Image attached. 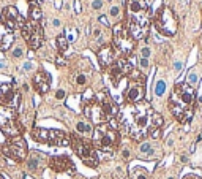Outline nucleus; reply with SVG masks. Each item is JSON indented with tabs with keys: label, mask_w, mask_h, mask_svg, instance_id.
Masks as SVG:
<instances>
[{
	"label": "nucleus",
	"mask_w": 202,
	"mask_h": 179,
	"mask_svg": "<svg viewBox=\"0 0 202 179\" xmlns=\"http://www.w3.org/2000/svg\"><path fill=\"white\" fill-rule=\"evenodd\" d=\"M92 35H93V38H96L98 41H101V43H103V37H104L103 29H100V27H95L93 32H92Z\"/></svg>",
	"instance_id": "obj_28"
},
{
	"label": "nucleus",
	"mask_w": 202,
	"mask_h": 179,
	"mask_svg": "<svg viewBox=\"0 0 202 179\" xmlns=\"http://www.w3.org/2000/svg\"><path fill=\"white\" fill-rule=\"evenodd\" d=\"M185 179H200L199 176H194V174H188V176H185Z\"/></svg>",
	"instance_id": "obj_41"
},
{
	"label": "nucleus",
	"mask_w": 202,
	"mask_h": 179,
	"mask_svg": "<svg viewBox=\"0 0 202 179\" xmlns=\"http://www.w3.org/2000/svg\"><path fill=\"white\" fill-rule=\"evenodd\" d=\"M19 101H21V95L18 89L14 87V84L5 82V84L0 86V105L2 106L16 109L19 106Z\"/></svg>",
	"instance_id": "obj_14"
},
{
	"label": "nucleus",
	"mask_w": 202,
	"mask_h": 179,
	"mask_svg": "<svg viewBox=\"0 0 202 179\" xmlns=\"http://www.w3.org/2000/svg\"><path fill=\"white\" fill-rule=\"evenodd\" d=\"M164 92H166V82L163 79H158L155 84V95L156 97H163Z\"/></svg>",
	"instance_id": "obj_26"
},
{
	"label": "nucleus",
	"mask_w": 202,
	"mask_h": 179,
	"mask_svg": "<svg viewBox=\"0 0 202 179\" xmlns=\"http://www.w3.org/2000/svg\"><path fill=\"white\" fill-rule=\"evenodd\" d=\"M0 179H5V177H3V176H2V174H0Z\"/></svg>",
	"instance_id": "obj_45"
},
{
	"label": "nucleus",
	"mask_w": 202,
	"mask_h": 179,
	"mask_svg": "<svg viewBox=\"0 0 202 179\" xmlns=\"http://www.w3.org/2000/svg\"><path fill=\"white\" fill-rule=\"evenodd\" d=\"M136 179H147V177H145L144 173H141V174H137V176H136Z\"/></svg>",
	"instance_id": "obj_43"
},
{
	"label": "nucleus",
	"mask_w": 202,
	"mask_h": 179,
	"mask_svg": "<svg viewBox=\"0 0 202 179\" xmlns=\"http://www.w3.org/2000/svg\"><path fill=\"white\" fill-rule=\"evenodd\" d=\"M41 16H43V13H41L40 5H38L37 2H33V0H32L30 5H29V18H30L32 21H38V22H40Z\"/></svg>",
	"instance_id": "obj_22"
},
{
	"label": "nucleus",
	"mask_w": 202,
	"mask_h": 179,
	"mask_svg": "<svg viewBox=\"0 0 202 179\" xmlns=\"http://www.w3.org/2000/svg\"><path fill=\"white\" fill-rule=\"evenodd\" d=\"M14 40H16L14 30L10 29L6 24L0 22V51H3V52L10 51L13 43H14Z\"/></svg>",
	"instance_id": "obj_18"
},
{
	"label": "nucleus",
	"mask_w": 202,
	"mask_h": 179,
	"mask_svg": "<svg viewBox=\"0 0 202 179\" xmlns=\"http://www.w3.org/2000/svg\"><path fill=\"white\" fill-rule=\"evenodd\" d=\"M69 144H71L73 151L76 152V155L79 157V159L84 162L85 165H88V167H98V155H96V151L93 148V144L81 138L79 135H71L69 136Z\"/></svg>",
	"instance_id": "obj_7"
},
{
	"label": "nucleus",
	"mask_w": 202,
	"mask_h": 179,
	"mask_svg": "<svg viewBox=\"0 0 202 179\" xmlns=\"http://www.w3.org/2000/svg\"><path fill=\"white\" fill-rule=\"evenodd\" d=\"M24 70H32V68H33V65H32V62H27V64H24Z\"/></svg>",
	"instance_id": "obj_38"
},
{
	"label": "nucleus",
	"mask_w": 202,
	"mask_h": 179,
	"mask_svg": "<svg viewBox=\"0 0 202 179\" xmlns=\"http://www.w3.org/2000/svg\"><path fill=\"white\" fill-rule=\"evenodd\" d=\"M134 40L130 35L128 27L125 22H118L112 29V46L117 48L123 56H130L134 49Z\"/></svg>",
	"instance_id": "obj_8"
},
{
	"label": "nucleus",
	"mask_w": 202,
	"mask_h": 179,
	"mask_svg": "<svg viewBox=\"0 0 202 179\" xmlns=\"http://www.w3.org/2000/svg\"><path fill=\"white\" fill-rule=\"evenodd\" d=\"M101 6H103V2H101V0H95V2L92 3V8H93V10H100Z\"/></svg>",
	"instance_id": "obj_36"
},
{
	"label": "nucleus",
	"mask_w": 202,
	"mask_h": 179,
	"mask_svg": "<svg viewBox=\"0 0 202 179\" xmlns=\"http://www.w3.org/2000/svg\"><path fill=\"white\" fill-rule=\"evenodd\" d=\"M55 43H57V48H59V51L60 52H65L66 49H68V40H66V37L63 35V33H60V35L57 37V40H55Z\"/></svg>",
	"instance_id": "obj_24"
},
{
	"label": "nucleus",
	"mask_w": 202,
	"mask_h": 179,
	"mask_svg": "<svg viewBox=\"0 0 202 179\" xmlns=\"http://www.w3.org/2000/svg\"><path fill=\"white\" fill-rule=\"evenodd\" d=\"M76 132L81 133V135H90V133H93V130H92V125H90V122L79 121L78 124H76Z\"/></svg>",
	"instance_id": "obj_23"
},
{
	"label": "nucleus",
	"mask_w": 202,
	"mask_h": 179,
	"mask_svg": "<svg viewBox=\"0 0 202 179\" xmlns=\"http://www.w3.org/2000/svg\"><path fill=\"white\" fill-rule=\"evenodd\" d=\"M139 151H141V155L144 157V159H152V155H153L152 152H153V151H152V144L150 143H142Z\"/></svg>",
	"instance_id": "obj_25"
},
{
	"label": "nucleus",
	"mask_w": 202,
	"mask_h": 179,
	"mask_svg": "<svg viewBox=\"0 0 202 179\" xmlns=\"http://www.w3.org/2000/svg\"><path fill=\"white\" fill-rule=\"evenodd\" d=\"M38 168V160H37V157H33V159L29 160V170H37Z\"/></svg>",
	"instance_id": "obj_30"
},
{
	"label": "nucleus",
	"mask_w": 202,
	"mask_h": 179,
	"mask_svg": "<svg viewBox=\"0 0 202 179\" xmlns=\"http://www.w3.org/2000/svg\"><path fill=\"white\" fill-rule=\"evenodd\" d=\"M21 33H22V38L25 40L27 46L30 48V51H35L43 45V40H44V32H43V27L38 21H25V24L22 25L21 29Z\"/></svg>",
	"instance_id": "obj_11"
},
{
	"label": "nucleus",
	"mask_w": 202,
	"mask_h": 179,
	"mask_svg": "<svg viewBox=\"0 0 202 179\" xmlns=\"http://www.w3.org/2000/svg\"><path fill=\"white\" fill-rule=\"evenodd\" d=\"M55 97H57L59 100H62V98L65 97V91H62V89H60V91H57V94H55Z\"/></svg>",
	"instance_id": "obj_37"
},
{
	"label": "nucleus",
	"mask_w": 202,
	"mask_h": 179,
	"mask_svg": "<svg viewBox=\"0 0 202 179\" xmlns=\"http://www.w3.org/2000/svg\"><path fill=\"white\" fill-rule=\"evenodd\" d=\"M150 54H152V51H150V48H147V46L141 49V56H142L144 59H149V57H150Z\"/></svg>",
	"instance_id": "obj_33"
},
{
	"label": "nucleus",
	"mask_w": 202,
	"mask_h": 179,
	"mask_svg": "<svg viewBox=\"0 0 202 179\" xmlns=\"http://www.w3.org/2000/svg\"><path fill=\"white\" fill-rule=\"evenodd\" d=\"M139 65H141L142 70H147V68H149V59L141 57V59H139Z\"/></svg>",
	"instance_id": "obj_34"
},
{
	"label": "nucleus",
	"mask_w": 202,
	"mask_h": 179,
	"mask_svg": "<svg viewBox=\"0 0 202 179\" xmlns=\"http://www.w3.org/2000/svg\"><path fill=\"white\" fill-rule=\"evenodd\" d=\"M98 62L101 68H111V65L115 62V49L112 45H104L98 51Z\"/></svg>",
	"instance_id": "obj_19"
},
{
	"label": "nucleus",
	"mask_w": 202,
	"mask_h": 179,
	"mask_svg": "<svg viewBox=\"0 0 202 179\" xmlns=\"http://www.w3.org/2000/svg\"><path fill=\"white\" fill-rule=\"evenodd\" d=\"M145 95V78L139 71H131L128 81V87L125 91V101L130 105H134L144 100Z\"/></svg>",
	"instance_id": "obj_10"
},
{
	"label": "nucleus",
	"mask_w": 202,
	"mask_h": 179,
	"mask_svg": "<svg viewBox=\"0 0 202 179\" xmlns=\"http://www.w3.org/2000/svg\"><path fill=\"white\" fill-rule=\"evenodd\" d=\"M33 87H35V91H37L38 94H46L47 91H49V87H51V76L46 71L40 70L33 76Z\"/></svg>",
	"instance_id": "obj_20"
},
{
	"label": "nucleus",
	"mask_w": 202,
	"mask_h": 179,
	"mask_svg": "<svg viewBox=\"0 0 202 179\" xmlns=\"http://www.w3.org/2000/svg\"><path fill=\"white\" fill-rule=\"evenodd\" d=\"M98 21H100V22H103L104 25H109V22L106 21V16H100V18H98Z\"/></svg>",
	"instance_id": "obj_39"
},
{
	"label": "nucleus",
	"mask_w": 202,
	"mask_h": 179,
	"mask_svg": "<svg viewBox=\"0 0 202 179\" xmlns=\"http://www.w3.org/2000/svg\"><path fill=\"white\" fill-rule=\"evenodd\" d=\"M49 167L51 170L57 171V173H74V165L73 162L68 159L65 155H55V157H51L49 160Z\"/></svg>",
	"instance_id": "obj_17"
},
{
	"label": "nucleus",
	"mask_w": 202,
	"mask_h": 179,
	"mask_svg": "<svg viewBox=\"0 0 202 179\" xmlns=\"http://www.w3.org/2000/svg\"><path fill=\"white\" fill-rule=\"evenodd\" d=\"M2 22L6 24L10 29L16 30V29H22V25L25 24V19L21 16L16 6H6L2 11Z\"/></svg>",
	"instance_id": "obj_15"
},
{
	"label": "nucleus",
	"mask_w": 202,
	"mask_h": 179,
	"mask_svg": "<svg viewBox=\"0 0 202 179\" xmlns=\"http://www.w3.org/2000/svg\"><path fill=\"white\" fill-rule=\"evenodd\" d=\"M118 141H120V136L112 124H101V125L95 127L92 138V144L95 149L101 151V152H112L118 148Z\"/></svg>",
	"instance_id": "obj_5"
},
{
	"label": "nucleus",
	"mask_w": 202,
	"mask_h": 179,
	"mask_svg": "<svg viewBox=\"0 0 202 179\" xmlns=\"http://www.w3.org/2000/svg\"><path fill=\"white\" fill-rule=\"evenodd\" d=\"M85 81H87L85 75H78V76H76V84H79V86H84V84H85Z\"/></svg>",
	"instance_id": "obj_31"
},
{
	"label": "nucleus",
	"mask_w": 202,
	"mask_h": 179,
	"mask_svg": "<svg viewBox=\"0 0 202 179\" xmlns=\"http://www.w3.org/2000/svg\"><path fill=\"white\" fill-rule=\"evenodd\" d=\"M118 111L120 109H118L117 103L111 98V95L106 91H103L96 97H92L84 105V114L95 125L109 124L114 118L118 116Z\"/></svg>",
	"instance_id": "obj_3"
},
{
	"label": "nucleus",
	"mask_w": 202,
	"mask_h": 179,
	"mask_svg": "<svg viewBox=\"0 0 202 179\" xmlns=\"http://www.w3.org/2000/svg\"><path fill=\"white\" fill-rule=\"evenodd\" d=\"M0 130L8 138H14V136L21 135L22 128H21V124L18 121L16 109L0 106Z\"/></svg>",
	"instance_id": "obj_9"
},
{
	"label": "nucleus",
	"mask_w": 202,
	"mask_h": 179,
	"mask_svg": "<svg viewBox=\"0 0 202 179\" xmlns=\"http://www.w3.org/2000/svg\"><path fill=\"white\" fill-rule=\"evenodd\" d=\"M182 68H183V62L182 60H177L175 64H174V71H175V73H178Z\"/></svg>",
	"instance_id": "obj_35"
},
{
	"label": "nucleus",
	"mask_w": 202,
	"mask_h": 179,
	"mask_svg": "<svg viewBox=\"0 0 202 179\" xmlns=\"http://www.w3.org/2000/svg\"><path fill=\"white\" fill-rule=\"evenodd\" d=\"M2 154L14 162H24L27 157V143L22 136H14L10 138L2 146Z\"/></svg>",
	"instance_id": "obj_13"
},
{
	"label": "nucleus",
	"mask_w": 202,
	"mask_h": 179,
	"mask_svg": "<svg viewBox=\"0 0 202 179\" xmlns=\"http://www.w3.org/2000/svg\"><path fill=\"white\" fill-rule=\"evenodd\" d=\"M22 54H24V51H22V48H14L13 49V57H16V59H19V57H22Z\"/></svg>",
	"instance_id": "obj_32"
},
{
	"label": "nucleus",
	"mask_w": 202,
	"mask_h": 179,
	"mask_svg": "<svg viewBox=\"0 0 202 179\" xmlns=\"http://www.w3.org/2000/svg\"><path fill=\"white\" fill-rule=\"evenodd\" d=\"M109 13H111V16H112V18H118V16H120V6H118V5H112Z\"/></svg>",
	"instance_id": "obj_29"
},
{
	"label": "nucleus",
	"mask_w": 202,
	"mask_h": 179,
	"mask_svg": "<svg viewBox=\"0 0 202 179\" xmlns=\"http://www.w3.org/2000/svg\"><path fill=\"white\" fill-rule=\"evenodd\" d=\"M202 76V65H197V67H193L190 73H188V78H186V84H190L191 87L197 86V82Z\"/></svg>",
	"instance_id": "obj_21"
},
{
	"label": "nucleus",
	"mask_w": 202,
	"mask_h": 179,
	"mask_svg": "<svg viewBox=\"0 0 202 179\" xmlns=\"http://www.w3.org/2000/svg\"><path fill=\"white\" fill-rule=\"evenodd\" d=\"M131 71H133V65L130 64V60H127V59H117L114 64L111 65V78H112L114 86H117L122 78L131 75Z\"/></svg>",
	"instance_id": "obj_16"
},
{
	"label": "nucleus",
	"mask_w": 202,
	"mask_h": 179,
	"mask_svg": "<svg viewBox=\"0 0 202 179\" xmlns=\"http://www.w3.org/2000/svg\"><path fill=\"white\" fill-rule=\"evenodd\" d=\"M0 68H5V64H0Z\"/></svg>",
	"instance_id": "obj_44"
},
{
	"label": "nucleus",
	"mask_w": 202,
	"mask_h": 179,
	"mask_svg": "<svg viewBox=\"0 0 202 179\" xmlns=\"http://www.w3.org/2000/svg\"><path fill=\"white\" fill-rule=\"evenodd\" d=\"M65 37H66V40H68V43H71V41H74L76 38H78V30H74V29H68Z\"/></svg>",
	"instance_id": "obj_27"
},
{
	"label": "nucleus",
	"mask_w": 202,
	"mask_h": 179,
	"mask_svg": "<svg viewBox=\"0 0 202 179\" xmlns=\"http://www.w3.org/2000/svg\"><path fill=\"white\" fill-rule=\"evenodd\" d=\"M122 155H123V159H130V151H128V149H125L123 152H122Z\"/></svg>",
	"instance_id": "obj_40"
},
{
	"label": "nucleus",
	"mask_w": 202,
	"mask_h": 179,
	"mask_svg": "<svg viewBox=\"0 0 202 179\" xmlns=\"http://www.w3.org/2000/svg\"><path fill=\"white\" fill-rule=\"evenodd\" d=\"M155 29L164 37H174L178 30V19L169 6H161L153 19Z\"/></svg>",
	"instance_id": "obj_6"
},
{
	"label": "nucleus",
	"mask_w": 202,
	"mask_h": 179,
	"mask_svg": "<svg viewBox=\"0 0 202 179\" xmlns=\"http://www.w3.org/2000/svg\"><path fill=\"white\" fill-rule=\"evenodd\" d=\"M194 100H196L194 87H191L186 82L175 84L169 98V109L180 124H186L193 118Z\"/></svg>",
	"instance_id": "obj_4"
},
{
	"label": "nucleus",
	"mask_w": 202,
	"mask_h": 179,
	"mask_svg": "<svg viewBox=\"0 0 202 179\" xmlns=\"http://www.w3.org/2000/svg\"><path fill=\"white\" fill-rule=\"evenodd\" d=\"M118 122L131 138L139 141L147 136L158 138L164 121L163 116L150 106V103L142 100L134 105L128 103L123 111H118Z\"/></svg>",
	"instance_id": "obj_1"
},
{
	"label": "nucleus",
	"mask_w": 202,
	"mask_h": 179,
	"mask_svg": "<svg viewBox=\"0 0 202 179\" xmlns=\"http://www.w3.org/2000/svg\"><path fill=\"white\" fill-rule=\"evenodd\" d=\"M52 24H54L55 27H59V25H60V19H54V21H52Z\"/></svg>",
	"instance_id": "obj_42"
},
{
	"label": "nucleus",
	"mask_w": 202,
	"mask_h": 179,
	"mask_svg": "<svg viewBox=\"0 0 202 179\" xmlns=\"http://www.w3.org/2000/svg\"><path fill=\"white\" fill-rule=\"evenodd\" d=\"M32 136L40 143L52 144V146H68L69 144V136L63 130H49V128H33Z\"/></svg>",
	"instance_id": "obj_12"
},
{
	"label": "nucleus",
	"mask_w": 202,
	"mask_h": 179,
	"mask_svg": "<svg viewBox=\"0 0 202 179\" xmlns=\"http://www.w3.org/2000/svg\"><path fill=\"white\" fill-rule=\"evenodd\" d=\"M177 2H183V0H177Z\"/></svg>",
	"instance_id": "obj_46"
},
{
	"label": "nucleus",
	"mask_w": 202,
	"mask_h": 179,
	"mask_svg": "<svg viewBox=\"0 0 202 179\" xmlns=\"http://www.w3.org/2000/svg\"><path fill=\"white\" fill-rule=\"evenodd\" d=\"M152 13L145 0H127V27L134 41L149 35Z\"/></svg>",
	"instance_id": "obj_2"
}]
</instances>
